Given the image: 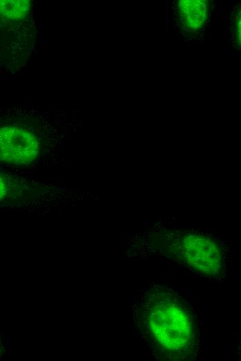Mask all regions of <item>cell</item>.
I'll list each match as a JSON object with an SVG mask.
<instances>
[{"label":"cell","mask_w":241,"mask_h":361,"mask_svg":"<svg viewBox=\"0 0 241 361\" xmlns=\"http://www.w3.org/2000/svg\"><path fill=\"white\" fill-rule=\"evenodd\" d=\"M148 323L154 342L169 359L181 360L194 353L197 342L195 317L174 291L169 289L157 295Z\"/></svg>","instance_id":"cell-1"},{"label":"cell","mask_w":241,"mask_h":361,"mask_svg":"<svg viewBox=\"0 0 241 361\" xmlns=\"http://www.w3.org/2000/svg\"><path fill=\"white\" fill-rule=\"evenodd\" d=\"M173 253L183 265L208 276H220L225 266L220 244L213 237L199 233L180 237Z\"/></svg>","instance_id":"cell-2"},{"label":"cell","mask_w":241,"mask_h":361,"mask_svg":"<svg viewBox=\"0 0 241 361\" xmlns=\"http://www.w3.org/2000/svg\"><path fill=\"white\" fill-rule=\"evenodd\" d=\"M39 153V142L31 132L17 126H6L0 131L1 160L15 165L33 162Z\"/></svg>","instance_id":"cell-3"},{"label":"cell","mask_w":241,"mask_h":361,"mask_svg":"<svg viewBox=\"0 0 241 361\" xmlns=\"http://www.w3.org/2000/svg\"><path fill=\"white\" fill-rule=\"evenodd\" d=\"M212 3L203 0H181L172 6L175 26L187 40L202 37L212 13Z\"/></svg>","instance_id":"cell-4"},{"label":"cell","mask_w":241,"mask_h":361,"mask_svg":"<svg viewBox=\"0 0 241 361\" xmlns=\"http://www.w3.org/2000/svg\"><path fill=\"white\" fill-rule=\"evenodd\" d=\"M31 2L27 0L1 1L2 19L9 22H19L28 14Z\"/></svg>","instance_id":"cell-5"},{"label":"cell","mask_w":241,"mask_h":361,"mask_svg":"<svg viewBox=\"0 0 241 361\" xmlns=\"http://www.w3.org/2000/svg\"><path fill=\"white\" fill-rule=\"evenodd\" d=\"M231 31L233 42L241 51V6L235 9L232 17Z\"/></svg>","instance_id":"cell-6"},{"label":"cell","mask_w":241,"mask_h":361,"mask_svg":"<svg viewBox=\"0 0 241 361\" xmlns=\"http://www.w3.org/2000/svg\"><path fill=\"white\" fill-rule=\"evenodd\" d=\"M235 353L238 355L239 360H241V334L238 337L235 344Z\"/></svg>","instance_id":"cell-7"},{"label":"cell","mask_w":241,"mask_h":361,"mask_svg":"<svg viewBox=\"0 0 241 361\" xmlns=\"http://www.w3.org/2000/svg\"><path fill=\"white\" fill-rule=\"evenodd\" d=\"M6 182L5 180H1V199H2V198L4 196L6 192Z\"/></svg>","instance_id":"cell-8"}]
</instances>
